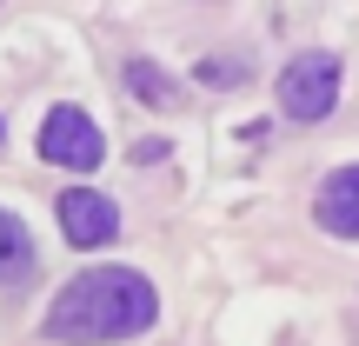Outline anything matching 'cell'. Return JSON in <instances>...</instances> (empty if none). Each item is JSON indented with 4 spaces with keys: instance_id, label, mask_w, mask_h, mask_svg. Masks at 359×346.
Wrapping results in <instances>:
<instances>
[{
    "instance_id": "obj_1",
    "label": "cell",
    "mask_w": 359,
    "mask_h": 346,
    "mask_svg": "<svg viewBox=\"0 0 359 346\" xmlns=\"http://www.w3.org/2000/svg\"><path fill=\"white\" fill-rule=\"evenodd\" d=\"M160 320V293L147 273L133 267H87L53 293L47 307V340L60 346H107V340H133Z\"/></svg>"
},
{
    "instance_id": "obj_2",
    "label": "cell",
    "mask_w": 359,
    "mask_h": 346,
    "mask_svg": "<svg viewBox=\"0 0 359 346\" xmlns=\"http://www.w3.org/2000/svg\"><path fill=\"white\" fill-rule=\"evenodd\" d=\"M339 80H346V67H339V53H293V60L280 67V107L286 120H326L339 107Z\"/></svg>"
},
{
    "instance_id": "obj_3",
    "label": "cell",
    "mask_w": 359,
    "mask_h": 346,
    "mask_svg": "<svg viewBox=\"0 0 359 346\" xmlns=\"http://www.w3.org/2000/svg\"><path fill=\"white\" fill-rule=\"evenodd\" d=\"M40 160L47 167H67V173H93L107 160V133L87 107H47L40 120Z\"/></svg>"
},
{
    "instance_id": "obj_4",
    "label": "cell",
    "mask_w": 359,
    "mask_h": 346,
    "mask_svg": "<svg viewBox=\"0 0 359 346\" xmlns=\"http://www.w3.org/2000/svg\"><path fill=\"white\" fill-rule=\"evenodd\" d=\"M53 213H60V240L80 246V253H93V246H114V240H120V206L107 200L100 187H67Z\"/></svg>"
},
{
    "instance_id": "obj_5",
    "label": "cell",
    "mask_w": 359,
    "mask_h": 346,
    "mask_svg": "<svg viewBox=\"0 0 359 346\" xmlns=\"http://www.w3.org/2000/svg\"><path fill=\"white\" fill-rule=\"evenodd\" d=\"M313 220L339 240H359V160L339 173H326V187L313 193Z\"/></svg>"
},
{
    "instance_id": "obj_6",
    "label": "cell",
    "mask_w": 359,
    "mask_h": 346,
    "mask_svg": "<svg viewBox=\"0 0 359 346\" xmlns=\"http://www.w3.org/2000/svg\"><path fill=\"white\" fill-rule=\"evenodd\" d=\"M34 273V233L20 227V213L0 206V286H20Z\"/></svg>"
},
{
    "instance_id": "obj_7",
    "label": "cell",
    "mask_w": 359,
    "mask_h": 346,
    "mask_svg": "<svg viewBox=\"0 0 359 346\" xmlns=\"http://www.w3.org/2000/svg\"><path fill=\"white\" fill-rule=\"evenodd\" d=\"M127 80H133V93H154V100H173V80H167V74H154V67H127Z\"/></svg>"
},
{
    "instance_id": "obj_8",
    "label": "cell",
    "mask_w": 359,
    "mask_h": 346,
    "mask_svg": "<svg viewBox=\"0 0 359 346\" xmlns=\"http://www.w3.org/2000/svg\"><path fill=\"white\" fill-rule=\"evenodd\" d=\"M0 133H7V127H0Z\"/></svg>"
}]
</instances>
